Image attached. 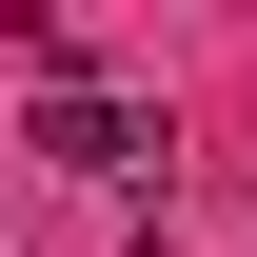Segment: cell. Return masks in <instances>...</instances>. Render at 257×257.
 <instances>
[{
  "label": "cell",
  "mask_w": 257,
  "mask_h": 257,
  "mask_svg": "<svg viewBox=\"0 0 257 257\" xmlns=\"http://www.w3.org/2000/svg\"><path fill=\"white\" fill-rule=\"evenodd\" d=\"M40 159H79V178H119V159H139V119H119L99 79H60V99H40Z\"/></svg>",
  "instance_id": "6da1fadb"
}]
</instances>
